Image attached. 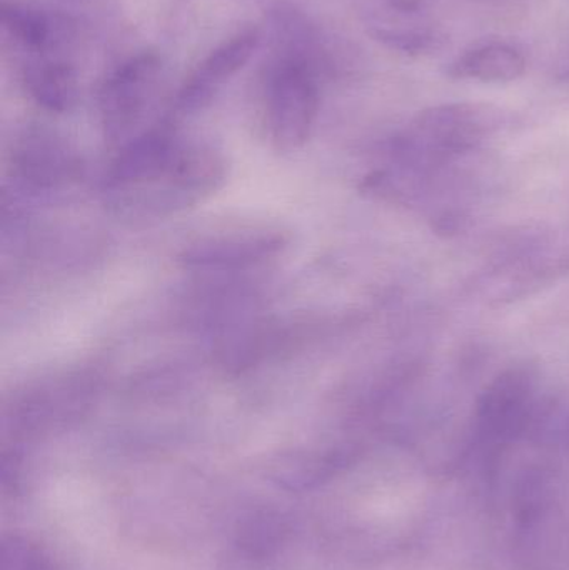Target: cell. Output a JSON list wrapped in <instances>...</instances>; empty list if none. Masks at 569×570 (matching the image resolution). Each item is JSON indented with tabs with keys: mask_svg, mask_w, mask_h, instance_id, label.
Returning <instances> with one entry per match:
<instances>
[{
	"mask_svg": "<svg viewBox=\"0 0 569 570\" xmlns=\"http://www.w3.org/2000/svg\"><path fill=\"white\" fill-rule=\"evenodd\" d=\"M226 156L157 127L124 144L102 184L104 204L130 223L166 219L204 203L227 179Z\"/></svg>",
	"mask_w": 569,
	"mask_h": 570,
	"instance_id": "6da1fadb",
	"label": "cell"
},
{
	"mask_svg": "<svg viewBox=\"0 0 569 570\" xmlns=\"http://www.w3.org/2000/svg\"><path fill=\"white\" fill-rule=\"evenodd\" d=\"M266 73V120L271 142L293 153L310 139L320 110V79L331 69L314 57L273 49Z\"/></svg>",
	"mask_w": 569,
	"mask_h": 570,
	"instance_id": "7a4b0ae2",
	"label": "cell"
},
{
	"mask_svg": "<svg viewBox=\"0 0 569 570\" xmlns=\"http://www.w3.org/2000/svg\"><path fill=\"white\" fill-rule=\"evenodd\" d=\"M164 66L157 53L140 52L116 67L99 90V114L110 142L133 139L163 82Z\"/></svg>",
	"mask_w": 569,
	"mask_h": 570,
	"instance_id": "3957f363",
	"label": "cell"
},
{
	"mask_svg": "<svg viewBox=\"0 0 569 570\" xmlns=\"http://www.w3.org/2000/svg\"><path fill=\"white\" fill-rule=\"evenodd\" d=\"M10 174L23 193H59L82 176V157L76 147L56 130L29 126L13 140Z\"/></svg>",
	"mask_w": 569,
	"mask_h": 570,
	"instance_id": "277c9868",
	"label": "cell"
},
{
	"mask_svg": "<svg viewBox=\"0 0 569 570\" xmlns=\"http://www.w3.org/2000/svg\"><path fill=\"white\" fill-rule=\"evenodd\" d=\"M287 243V234L273 224H236L200 234L180 250L179 261L190 269H247L273 259Z\"/></svg>",
	"mask_w": 569,
	"mask_h": 570,
	"instance_id": "5b68a950",
	"label": "cell"
},
{
	"mask_svg": "<svg viewBox=\"0 0 569 570\" xmlns=\"http://www.w3.org/2000/svg\"><path fill=\"white\" fill-rule=\"evenodd\" d=\"M257 30H244L204 57L177 94L176 109L193 114L206 107L219 90L249 62L259 46Z\"/></svg>",
	"mask_w": 569,
	"mask_h": 570,
	"instance_id": "8992f818",
	"label": "cell"
},
{
	"mask_svg": "<svg viewBox=\"0 0 569 570\" xmlns=\"http://www.w3.org/2000/svg\"><path fill=\"white\" fill-rule=\"evenodd\" d=\"M2 30L22 60L57 56L69 46L70 27L52 13L19 2H2Z\"/></svg>",
	"mask_w": 569,
	"mask_h": 570,
	"instance_id": "52a82bcc",
	"label": "cell"
},
{
	"mask_svg": "<svg viewBox=\"0 0 569 570\" xmlns=\"http://www.w3.org/2000/svg\"><path fill=\"white\" fill-rule=\"evenodd\" d=\"M22 82L30 99L49 112H67L79 96L76 67L66 53L22 60Z\"/></svg>",
	"mask_w": 569,
	"mask_h": 570,
	"instance_id": "ba28073f",
	"label": "cell"
},
{
	"mask_svg": "<svg viewBox=\"0 0 569 570\" xmlns=\"http://www.w3.org/2000/svg\"><path fill=\"white\" fill-rule=\"evenodd\" d=\"M528 60L518 47L508 42H487L467 50L448 66L453 79L483 83H508L521 79Z\"/></svg>",
	"mask_w": 569,
	"mask_h": 570,
	"instance_id": "9c48e42d",
	"label": "cell"
},
{
	"mask_svg": "<svg viewBox=\"0 0 569 570\" xmlns=\"http://www.w3.org/2000/svg\"><path fill=\"white\" fill-rule=\"evenodd\" d=\"M371 36L387 49L410 57L434 56L443 50L448 42V37L440 29L426 26H376L371 30Z\"/></svg>",
	"mask_w": 569,
	"mask_h": 570,
	"instance_id": "30bf717a",
	"label": "cell"
},
{
	"mask_svg": "<svg viewBox=\"0 0 569 570\" xmlns=\"http://www.w3.org/2000/svg\"><path fill=\"white\" fill-rule=\"evenodd\" d=\"M561 80H568L569 82V67L568 69H565L563 72H561Z\"/></svg>",
	"mask_w": 569,
	"mask_h": 570,
	"instance_id": "8fae6325",
	"label": "cell"
}]
</instances>
